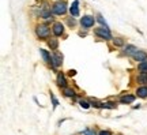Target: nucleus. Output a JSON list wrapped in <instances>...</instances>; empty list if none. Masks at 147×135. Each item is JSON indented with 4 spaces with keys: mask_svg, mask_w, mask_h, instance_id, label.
<instances>
[{
    "mask_svg": "<svg viewBox=\"0 0 147 135\" xmlns=\"http://www.w3.org/2000/svg\"><path fill=\"white\" fill-rule=\"evenodd\" d=\"M36 34L40 40H47L51 36V29L45 23H40V25L36 26Z\"/></svg>",
    "mask_w": 147,
    "mask_h": 135,
    "instance_id": "obj_1",
    "label": "nucleus"
},
{
    "mask_svg": "<svg viewBox=\"0 0 147 135\" xmlns=\"http://www.w3.org/2000/svg\"><path fill=\"white\" fill-rule=\"evenodd\" d=\"M67 3L65 1H56L55 4L52 5V12L56 14V15H64L67 12Z\"/></svg>",
    "mask_w": 147,
    "mask_h": 135,
    "instance_id": "obj_2",
    "label": "nucleus"
},
{
    "mask_svg": "<svg viewBox=\"0 0 147 135\" xmlns=\"http://www.w3.org/2000/svg\"><path fill=\"white\" fill-rule=\"evenodd\" d=\"M94 34L98 36L100 38H102V40H106V41L113 40V38H112V34H110V30L108 27H104V26L97 27V29H94Z\"/></svg>",
    "mask_w": 147,
    "mask_h": 135,
    "instance_id": "obj_3",
    "label": "nucleus"
},
{
    "mask_svg": "<svg viewBox=\"0 0 147 135\" xmlns=\"http://www.w3.org/2000/svg\"><path fill=\"white\" fill-rule=\"evenodd\" d=\"M95 23V19L94 16L91 15H84L80 18V25H82V27H83L84 30H89L90 27H93Z\"/></svg>",
    "mask_w": 147,
    "mask_h": 135,
    "instance_id": "obj_4",
    "label": "nucleus"
},
{
    "mask_svg": "<svg viewBox=\"0 0 147 135\" xmlns=\"http://www.w3.org/2000/svg\"><path fill=\"white\" fill-rule=\"evenodd\" d=\"M63 64V56L60 55L59 52H55L52 55V62H51V67L53 70H57L60 66Z\"/></svg>",
    "mask_w": 147,
    "mask_h": 135,
    "instance_id": "obj_5",
    "label": "nucleus"
},
{
    "mask_svg": "<svg viewBox=\"0 0 147 135\" xmlns=\"http://www.w3.org/2000/svg\"><path fill=\"white\" fill-rule=\"evenodd\" d=\"M52 31H53V34H55L56 37L63 36L64 34V25L61 23V22H55V23H53V26H52Z\"/></svg>",
    "mask_w": 147,
    "mask_h": 135,
    "instance_id": "obj_6",
    "label": "nucleus"
},
{
    "mask_svg": "<svg viewBox=\"0 0 147 135\" xmlns=\"http://www.w3.org/2000/svg\"><path fill=\"white\" fill-rule=\"evenodd\" d=\"M56 83H57V86L60 89H65L67 88V79H65V77H64V74L61 73V71H59L57 73V77H56Z\"/></svg>",
    "mask_w": 147,
    "mask_h": 135,
    "instance_id": "obj_7",
    "label": "nucleus"
},
{
    "mask_svg": "<svg viewBox=\"0 0 147 135\" xmlns=\"http://www.w3.org/2000/svg\"><path fill=\"white\" fill-rule=\"evenodd\" d=\"M138 51H139V49H138L135 45H131V44H128L127 47H124L123 55H124V56H134V55H135Z\"/></svg>",
    "mask_w": 147,
    "mask_h": 135,
    "instance_id": "obj_8",
    "label": "nucleus"
},
{
    "mask_svg": "<svg viewBox=\"0 0 147 135\" xmlns=\"http://www.w3.org/2000/svg\"><path fill=\"white\" fill-rule=\"evenodd\" d=\"M132 59L138 63H143V62H146L147 60V53L144 52V51H140V49H139V51L132 56Z\"/></svg>",
    "mask_w": 147,
    "mask_h": 135,
    "instance_id": "obj_9",
    "label": "nucleus"
},
{
    "mask_svg": "<svg viewBox=\"0 0 147 135\" xmlns=\"http://www.w3.org/2000/svg\"><path fill=\"white\" fill-rule=\"evenodd\" d=\"M69 14L71 16H79V1L78 0H74L72 4L69 5Z\"/></svg>",
    "mask_w": 147,
    "mask_h": 135,
    "instance_id": "obj_10",
    "label": "nucleus"
},
{
    "mask_svg": "<svg viewBox=\"0 0 147 135\" xmlns=\"http://www.w3.org/2000/svg\"><path fill=\"white\" fill-rule=\"evenodd\" d=\"M40 53H41V56H42V59H44V62L48 63V64H51V62H52V55L48 52V51L42 49V48H40Z\"/></svg>",
    "mask_w": 147,
    "mask_h": 135,
    "instance_id": "obj_11",
    "label": "nucleus"
},
{
    "mask_svg": "<svg viewBox=\"0 0 147 135\" xmlns=\"http://www.w3.org/2000/svg\"><path fill=\"white\" fill-rule=\"evenodd\" d=\"M134 101H135V96H132V94H124L120 98L121 104H132Z\"/></svg>",
    "mask_w": 147,
    "mask_h": 135,
    "instance_id": "obj_12",
    "label": "nucleus"
},
{
    "mask_svg": "<svg viewBox=\"0 0 147 135\" xmlns=\"http://www.w3.org/2000/svg\"><path fill=\"white\" fill-rule=\"evenodd\" d=\"M136 97H139V98H147V86H139L136 89Z\"/></svg>",
    "mask_w": 147,
    "mask_h": 135,
    "instance_id": "obj_13",
    "label": "nucleus"
},
{
    "mask_svg": "<svg viewBox=\"0 0 147 135\" xmlns=\"http://www.w3.org/2000/svg\"><path fill=\"white\" fill-rule=\"evenodd\" d=\"M48 47L51 48L52 51H56L59 48V40L57 38H51V40H48Z\"/></svg>",
    "mask_w": 147,
    "mask_h": 135,
    "instance_id": "obj_14",
    "label": "nucleus"
},
{
    "mask_svg": "<svg viewBox=\"0 0 147 135\" xmlns=\"http://www.w3.org/2000/svg\"><path fill=\"white\" fill-rule=\"evenodd\" d=\"M136 81L142 83V86H147V74H139L136 77Z\"/></svg>",
    "mask_w": 147,
    "mask_h": 135,
    "instance_id": "obj_15",
    "label": "nucleus"
},
{
    "mask_svg": "<svg viewBox=\"0 0 147 135\" xmlns=\"http://www.w3.org/2000/svg\"><path fill=\"white\" fill-rule=\"evenodd\" d=\"M63 94L65 97H68V98H74V97H75V90L71 88H65L63 90Z\"/></svg>",
    "mask_w": 147,
    "mask_h": 135,
    "instance_id": "obj_16",
    "label": "nucleus"
},
{
    "mask_svg": "<svg viewBox=\"0 0 147 135\" xmlns=\"http://www.w3.org/2000/svg\"><path fill=\"white\" fill-rule=\"evenodd\" d=\"M138 70H139V74H147V60L143 63H139Z\"/></svg>",
    "mask_w": 147,
    "mask_h": 135,
    "instance_id": "obj_17",
    "label": "nucleus"
},
{
    "mask_svg": "<svg viewBox=\"0 0 147 135\" xmlns=\"http://www.w3.org/2000/svg\"><path fill=\"white\" fill-rule=\"evenodd\" d=\"M112 42H113L115 47H124V40H123L121 37H116V38H113Z\"/></svg>",
    "mask_w": 147,
    "mask_h": 135,
    "instance_id": "obj_18",
    "label": "nucleus"
},
{
    "mask_svg": "<svg viewBox=\"0 0 147 135\" xmlns=\"http://www.w3.org/2000/svg\"><path fill=\"white\" fill-rule=\"evenodd\" d=\"M79 105H80L82 108H84V109H89L90 107H91L90 101H86V100H79Z\"/></svg>",
    "mask_w": 147,
    "mask_h": 135,
    "instance_id": "obj_19",
    "label": "nucleus"
},
{
    "mask_svg": "<svg viewBox=\"0 0 147 135\" xmlns=\"http://www.w3.org/2000/svg\"><path fill=\"white\" fill-rule=\"evenodd\" d=\"M51 100H52V104H53V108H57V105H59V100L53 96L52 93H51Z\"/></svg>",
    "mask_w": 147,
    "mask_h": 135,
    "instance_id": "obj_20",
    "label": "nucleus"
},
{
    "mask_svg": "<svg viewBox=\"0 0 147 135\" xmlns=\"http://www.w3.org/2000/svg\"><path fill=\"white\" fill-rule=\"evenodd\" d=\"M82 134H83V135H98L94 130H90V128H87V130H84L83 132H82Z\"/></svg>",
    "mask_w": 147,
    "mask_h": 135,
    "instance_id": "obj_21",
    "label": "nucleus"
},
{
    "mask_svg": "<svg viewBox=\"0 0 147 135\" xmlns=\"http://www.w3.org/2000/svg\"><path fill=\"white\" fill-rule=\"evenodd\" d=\"M98 135H113V134H112L109 130H102V131L98 132Z\"/></svg>",
    "mask_w": 147,
    "mask_h": 135,
    "instance_id": "obj_22",
    "label": "nucleus"
},
{
    "mask_svg": "<svg viewBox=\"0 0 147 135\" xmlns=\"http://www.w3.org/2000/svg\"><path fill=\"white\" fill-rule=\"evenodd\" d=\"M75 23H76V22H75V18H74V16H72V18L69 16V18H68V25H69V26H75Z\"/></svg>",
    "mask_w": 147,
    "mask_h": 135,
    "instance_id": "obj_23",
    "label": "nucleus"
},
{
    "mask_svg": "<svg viewBox=\"0 0 147 135\" xmlns=\"http://www.w3.org/2000/svg\"><path fill=\"white\" fill-rule=\"evenodd\" d=\"M75 74H76V71H75V70H71V71H69V75H75Z\"/></svg>",
    "mask_w": 147,
    "mask_h": 135,
    "instance_id": "obj_24",
    "label": "nucleus"
}]
</instances>
